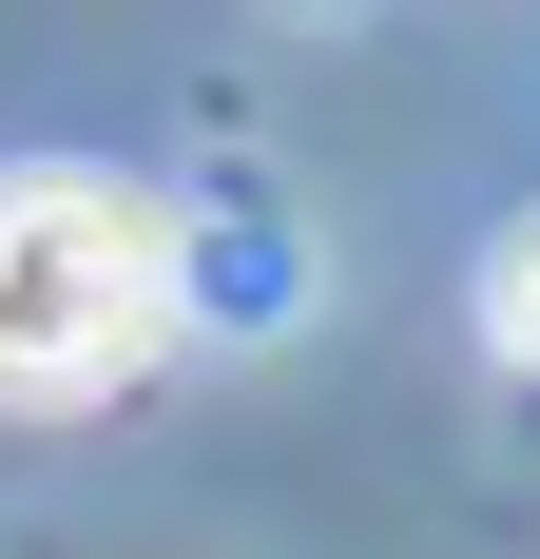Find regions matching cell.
<instances>
[{"label":"cell","mask_w":540,"mask_h":559,"mask_svg":"<svg viewBox=\"0 0 540 559\" xmlns=\"http://www.w3.org/2000/svg\"><path fill=\"white\" fill-rule=\"evenodd\" d=\"M174 329V213L116 174H0V405H78Z\"/></svg>","instance_id":"cell-1"},{"label":"cell","mask_w":540,"mask_h":559,"mask_svg":"<svg viewBox=\"0 0 540 559\" xmlns=\"http://www.w3.org/2000/svg\"><path fill=\"white\" fill-rule=\"evenodd\" d=\"M483 329H502V367H540V231L502 251V289H483Z\"/></svg>","instance_id":"cell-2"}]
</instances>
